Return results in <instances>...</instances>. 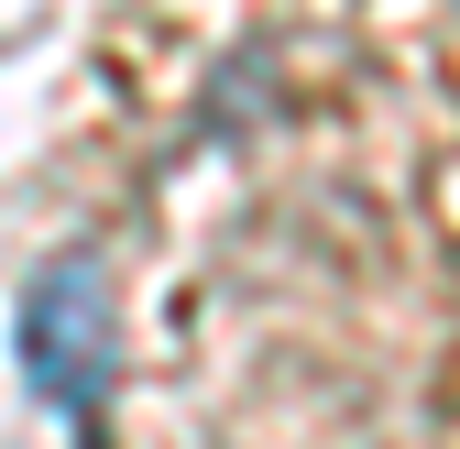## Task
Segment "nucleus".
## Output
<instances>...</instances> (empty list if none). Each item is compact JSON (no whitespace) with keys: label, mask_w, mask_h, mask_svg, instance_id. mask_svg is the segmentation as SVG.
I'll use <instances>...</instances> for the list:
<instances>
[{"label":"nucleus","mask_w":460,"mask_h":449,"mask_svg":"<svg viewBox=\"0 0 460 449\" xmlns=\"http://www.w3.org/2000/svg\"><path fill=\"white\" fill-rule=\"evenodd\" d=\"M12 362H22V383L66 427H88L110 406V383H121V296H110V263L99 252L33 263V286L12 307Z\"/></svg>","instance_id":"obj_1"}]
</instances>
